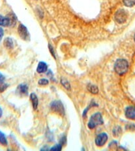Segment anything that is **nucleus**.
<instances>
[{"instance_id": "obj_1", "label": "nucleus", "mask_w": 135, "mask_h": 151, "mask_svg": "<svg viewBox=\"0 0 135 151\" xmlns=\"http://www.w3.org/2000/svg\"><path fill=\"white\" fill-rule=\"evenodd\" d=\"M129 69V64L126 60L120 59L117 60L115 64V71L118 75H124Z\"/></svg>"}, {"instance_id": "obj_2", "label": "nucleus", "mask_w": 135, "mask_h": 151, "mask_svg": "<svg viewBox=\"0 0 135 151\" xmlns=\"http://www.w3.org/2000/svg\"><path fill=\"white\" fill-rule=\"evenodd\" d=\"M103 124V117L101 116V113H96L93 114V115L91 116V118L89 121V123L87 124V127L90 129H93L95 128L97 126L101 125V124Z\"/></svg>"}, {"instance_id": "obj_3", "label": "nucleus", "mask_w": 135, "mask_h": 151, "mask_svg": "<svg viewBox=\"0 0 135 151\" xmlns=\"http://www.w3.org/2000/svg\"><path fill=\"white\" fill-rule=\"evenodd\" d=\"M50 109L52 111L60 115L63 116L64 114V109L63 104L60 101H54L50 104Z\"/></svg>"}, {"instance_id": "obj_4", "label": "nucleus", "mask_w": 135, "mask_h": 151, "mask_svg": "<svg viewBox=\"0 0 135 151\" xmlns=\"http://www.w3.org/2000/svg\"><path fill=\"white\" fill-rule=\"evenodd\" d=\"M127 13L124 9H119L116 12L115 15V19L116 22L119 23H123L127 19Z\"/></svg>"}, {"instance_id": "obj_5", "label": "nucleus", "mask_w": 135, "mask_h": 151, "mask_svg": "<svg viewBox=\"0 0 135 151\" xmlns=\"http://www.w3.org/2000/svg\"><path fill=\"white\" fill-rule=\"evenodd\" d=\"M108 139V136L105 132H103L96 137L95 144L97 147H102L104 145Z\"/></svg>"}, {"instance_id": "obj_6", "label": "nucleus", "mask_w": 135, "mask_h": 151, "mask_svg": "<svg viewBox=\"0 0 135 151\" xmlns=\"http://www.w3.org/2000/svg\"><path fill=\"white\" fill-rule=\"evenodd\" d=\"M28 87L25 84H21L17 88V93L19 95L26 96L28 94Z\"/></svg>"}, {"instance_id": "obj_7", "label": "nucleus", "mask_w": 135, "mask_h": 151, "mask_svg": "<svg viewBox=\"0 0 135 151\" xmlns=\"http://www.w3.org/2000/svg\"><path fill=\"white\" fill-rule=\"evenodd\" d=\"M18 32H19L20 37L22 39H23V40H26V39L28 37V31L25 26H24L23 24L19 25V28H18Z\"/></svg>"}, {"instance_id": "obj_8", "label": "nucleus", "mask_w": 135, "mask_h": 151, "mask_svg": "<svg viewBox=\"0 0 135 151\" xmlns=\"http://www.w3.org/2000/svg\"><path fill=\"white\" fill-rule=\"evenodd\" d=\"M125 115L128 119H135V106H131L127 107L125 111Z\"/></svg>"}, {"instance_id": "obj_9", "label": "nucleus", "mask_w": 135, "mask_h": 151, "mask_svg": "<svg viewBox=\"0 0 135 151\" xmlns=\"http://www.w3.org/2000/svg\"><path fill=\"white\" fill-rule=\"evenodd\" d=\"M47 71V65L45 62H40L38 65L37 71L38 73H43Z\"/></svg>"}, {"instance_id": "obj_10", "label": "nucleus", "mask_w": 135, "mask_h": 151, "mask_svg": "<svg viewBox=\"0 0 135 151\" xmlns=\"http://www.w3.org/2000/svg\"><path fill=\"white\" fill-rule=\"evenodd\" d=\"M10 25L9 18L7 17H4L0 15V26H4V27H8Z\"/></svg>"}, {"instance_id": "obj_11", "label": "nucleus", "mask_w": 135, "mask_h": 151, "mask_svg": "<svg viewBox=\"0 0 135 151\" xmlns=\"http://www.w3.org/2000/svg\"><path fill=\"white\" fill-rule=\"evenodd\" d=\"M30 99L33 104V109L35 110V109H37L38 104V98L37 97V95H36L35 93H32V94H31Z\"/></svg>"}, {"instance_id": "obj_12", "label": "nucleus", "mask_w": 135, "mask_h": 151, "mask_svg": "<svg viewBox=\"0 0 135 151\" xmlns=\"http://www.w3.org/2000/svg\"><path fill=\"white\" fill-rule=\"evenodd\" d=\"M4 45L7 49H12L14 47V42H13V40L11 38L7 37L4 40Z\"/></svg>"}, {"instance_id": "obj_13", "label": "nucleus", "mask_w": 135, "mask_h": 151, "mask_svg": "<svg viewBox=\"0 0 135 151\" xmlns=\"http://www.w3.org/2000/svg\"><path fill=\"white\" fill-rule=\"evenodd\" d=\"M7 17L9 18V23H10L9 26L15 25V23H16V20H17V18L15 17V15L14 14H9L8 15H7Z\"/></svg>"}, {"instance_id": "obj_14", "label": "nucleus", "mask_w": 135, "mask_h": 151, "mask_svg": "<svg viewBox=\"0 0 135 151\" xmlns=\"http://www.w3.org/2000/svg\"><path fill=\"white\" fill-rule=\"evenodd\" d=\"M0 144L3 146H7V140L5 134L3 132L0 131Z\"/></svg>"}, {"instance_id": "obj_15", "label": "nucleus", "mask_w": 135, "mask_h": 151, "mask_svg": "<svg viewBox=\"0 0 135 151\" xmlns=\"http://www.w3.org/2000/svg\"><path fill=\"white\" fill-rule=\"evenodd\" d=\"M88 91L93 93V94H97L98 93V88L95 85H90L88 86Z\"/></svg>"}, {"instance_id": "obj_16", "label": "nucleus", "mask_w": 135, "mask_h": 151, "mask_svg": "<svg viewBox=\"0 0 135 151\" xmlns=\"http://www.w3.org/2000/svg\"><path fill=\"white\" fill-rule=\"evenodd\" d=\"M124 4L127 7H132L135 5V0H123Z\"/></svg>"}, {"instance_id": "obj_17", "label": "nucleus", "mask_w": 135, "mask_h": 151, "mask_svg": "<svg viewBox=\"0 0 135 151\" xmlns=\"http://www.w3.org/2000/svg\"><path fill=\"white\" fill-rule=\"evenodd\" d=\"M61 83H62V85L66 88V89H68V90L70 89V83L68 82L67 80L64 79H62Z\"/></svg>"}, {"instance_id": "obj_18", "label": "nucleus", "mask_w": 135, "mask_h": 151, "mask_svg": "<svg viewBox=\"0 0 135 151\" xmlns=\"http://www.w3.org/2000/svg\"><path fill=\"white\" fill-rule=\"evenodd\" d=\"M48 83H49L48 80L46 79H41L39 81H38V85H43V86L47 85H48Z\"/></svg>"}, {"instance_id": "obj_19", "label": "nucleus", "mask_w": 135, "mask_h": 151, "mask_svg": "<svg viewBox=\"0 0 135 151\" xmlns=\"http://www.w3.org/2000/svg\"><path fill=\"white\" fill-rule=\"evenodd\" d=\"M62 145L61 144H58L54 146V147H52L50 148V150H53V151H60L62 150Z\"/></svg>"}, {"instance_id": "obj_20", "label": "nucleus", "mask_w": 135, "mask_h": 151, "mask_svg": "<svg viewBox=\"0 0 135 151\" xmlns=\"http://www.w3.org/2000/svg\"><path fill=\"white\" fill-rule=\"evenodd\" d=\"M7 87V85L6 84H2L0 85V91L3 92L6 89V88Z\"/></svg>"}, {"instance_id": "obj_21", "label": "nucleus", "mask_w": 135, "mask_h": 151, "mask_svg": "<svg viewBox=\"0 0 135 151\" xmlns=\"http://www.w3.org/2000/svg\"><path fill=\"white\" fill-rule=\"evenodd\" d=\"M4 80H5V77L1 73H0V85L4 84Z\"/></svg>"}, {"instance_id": "obj_22", "label": "nucleus", "mask_w": 135, "mask_h": 151, "mask_svg": "<svg viewBox=\"0 0 135 151\" xmlns=\"http://www.w3.org/2000/svg\"><path fill=\"white\" fill-rule=\"evenodd\" d=\"M3 36H4V30H3V29L0 27V41L1 40Z\"/></svg>"}, {"instance_id": "obj_23", "label": "nucleus", "mask_w": 135, "mask_h": 151, "mask_svg": "<svg viewBox=\"0 0 135 151\" xmlns=\"http://www.w3.org/2000/svg\"><path fill=\"white\" fill-rule=\"evenodd\" d=\"M49 48H50V52H51V54H53V55H54V57H55V56H54V51H53V47L50 46V45H49Z\"/></svg>"}, {"instance_id": "obj_24", "label": "nucleus", "mask_w": 135, "mask_h": 151, "mask_svg": "<svg viewBox=\"0 0 135 151\" xmlns=\"http://www.w3.org/2000/svg\"><path fill=\"white\" fill-rule=\"evenodd\" d=\"M2 114H3V112H2V109L0 107V118H1V116H2Z\"/></svg>"}, {"instance_id": "obj_25", "label": "nucleus", "mask_w": 135, "mask_h": 151, "mask_svg": "<svg viewBox=\"0 0 135 151\" xmlns=\"http://www.w3.org/2000/svg\"><path fill=\"white\" fill-rule=\"evenodd\" d=\"M134 41H135V35H134Z\"/></svg>"}]
</instances>
